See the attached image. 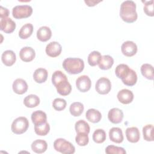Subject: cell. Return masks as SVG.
Returning <instances> with one entry per match:
<instances>
[{
    "label": "cell",
    "instance_id": "37",
    "mask_svg": "<svg viewBox=\"0 0 154 154\" xmlns=\"http://www.w3.org/2000/svg\"><path fill=\"white\" fill-rule=\"evenodd\" d=\"M105 153L107 154H125L126 152L123 147L109 145L106 147Z\"/></svg>",
    "mask_w": 154,
    "mask_h": 154
},
{
    "label": "cell",
    "instance_id": "10",
    "mask_svg": "<svg viewBox=\"0 0 154 154\" xmlns=\"http://www.w3.org/2000/svg\"><path fill=\"white\" fill-rule=\"evenodd\" d=\"M62 51L61 45L57 42H51L46 47V54L51 57H56L60 55Z\"/></svg>",
    "mask_w": 154,
    "mask_h": 154
},
{
    "label": "cell",
    "instance_id": "26",
    "mask_svg": "<svg viewBox=\"0 0 154 154\" xmlns=\"http://www.w3.org/2000/svg\"><path fill=\"white\" fill-rule=\"evenodd\" d=\"M33 32V26L30 23L23 25L19 32V36L21 39H26L29 37Z\"/></svg>",
    "mask_w": 154,
    "mask_h": 154
},
{
    "label": "cell",
    "instance_id": "21",
    "mask_svg": "<svg viewBox=\"0 0 154 154\" xmlns=\"http://www.w3.org/2000/svg\"><path fill=\"white\" fill-rule=\"evenodd\" d=\"M32 150L36 153H44L48 148V144L46 141L43 140H36L31 144Z\"/></svg>",
    "mask_w": 154,
    "mask_h": 154
},
{
    "label": "cell",
    "instance_id": "40",
    "mask_svg": "<svg viewBox=\"0 0 154 154\" xmlns=\"http://www.w3.org/2000/svg\"><path fill=\"white\" fill-rule=\"evenodd\" d=\"M9 15V10L2 6L0 7V19H4L8 17Z\"/></svg>",
    "mask_w": 154,
    "mask_h": 154
},
{
    "label": "cell",
    "instance_id": "11",
    "mask_svg": "<svg viewBox=\"0 0 154 154\" xmlns=\"http://www.w3.org/2000/svg\"><path fill=\"white\" fill-rule=\"evenodd\" d=\"M16 25V23L9 17L1 19L0 20V29L1 31L7 34H10L13 32Z\"/></svg>",
    "mask_w": 154,
    "mask_h": 154
},
{
    "label": "cell",
    "instance_id": "12",
    "mask_svg": "<svg viewBox=\"0 0 154 154\" xmlns=\"http://www.w3.org/2000/svg\"><path fill=\"white\" fill-rule=\"evenodd\" d=\"M108 118L114 124L120 123L123 119V112L122 110L118 108H113L109 111Z\"/></svg>",
    "mask_w": 154,
    "mask_h": 154
},
{
    "label": "cell",
    "instance_id": "8",
    "mask_svg": "<svg viewBox=\"0 0 154 154\" xmlns=\"http://www.w3.org/2000/svg\"><path fill=\"white\" fill-rule=\"evenodd\" d=\"M76 85L79 91L85 93L90 89L91 86V81L88 76L82 75L76 79Z\"/></svg>",
    "mask_w": 154,
    "mask_h": 154
},
{
    "label": "cell",
    "instance_id": "28",
    "mask_svg": "<svg viewBox=\"0 0 154 154\" xmlns=\"http://www.w3.org/2000/svg\"><path fill=\"white\" fill-rule=\"evenodd\" d=\"M140 70L142 75L144 78L150 80L153 79V67L151 64L147 63L143 64L141 66Z\"/></svg>",
    "mask_w": 154,
    "mask_h": 154
},
{
    "label": "cell",
    "instance_id": "13",
    "mask_svg": "<svg viewBox=\"0 0 154 154\" xmlns=\"http://www.w3.org/2000/svg\"><path fill=\"white\" fill-rule=\"evenodd\" d=\"M20 59L24 62H30L32 61L35 56V52L33 48L29 46L23 47L19 52Z\"/></svg>",
    "mask_w": 154,
    "mask_h": 154
},
{
    "label": "cell",
    "instance_id": "15",
    "mask_svg": "<svg viewBox=\"0 0 154 154\" xmlns=\"http://www.w3.org/2000/svg\"><path fill=\"white\" fill-rule=\"evenodd\" d=\"M117 97L119 101L122 103L129 104L134 99V94L128 89H122L119 91Z\"/></svg>",
    "mask_w": 154,
    "mask_h": 154
},
{
    "label": "cell",
    "instance_id": "30",
    "mask_svg": "<svg viewBox=\"0 0 154 154\" xmlns=\"http://www.w3.org/2000/svg\"><path fill=\"white\" fill-rule=\"evenodd\" d=\"M75 129L76 133H85L88 134L90 128L87 122L84 120H79L75 123Z\"/></svg>",
    "mask_w": 154,
    "mask_h": 154
},
{
    "label": "cell",
    "instance_id": "14",
    "mask_svg": "<svg viewBox=\"0 0 154 154\" xmlns=\"http://www.w3.org/2000/svg\"><path fill=\"white\" fill-rule=\"evenodd\" d=\"M12 88L15 93L17 94H23L26 92L28 86L24 79L17 78L13 82Z\"/></svg>",
    "mask_w": 154,
    "mask_h": 154
},
{
    "label": "cell",
    "instance_id": "7",
    "mask_svg": "<svg viewBox=\"0 0 154 154\" xmlns=\"http://www.w3.org/2000/svg\"><path fill=\"white\" fill-rule=\"evenodd\" d=\"M95 89L100 94H106L109 93L111 89L110 80L106 77L99 78L96 83Z\"/></svg>",
    "mask_w": 154,
    "mask_h": 154
},
{
    "label": "cell",
    "instance_id": "1",
    "mask_svg": "<svg viewBox=\"0 0 154 154\" xmlns=\"http://www.w3.org/2000/svg\"><path fill=\"white\" fill-rule=\"evenodd\" d=\"M52 82L57 92L62 96L69 95L72 91V86L66 75L60 70L55 71L52 75Z\"/></svg>",
    "mask_w": 154,
    "mask_h": 154
},
{
    "label": "cell",
    "instance_id": "23",
    "mask_svg": "<svg viewBox=\"0 0 154 154\" xmlns=\"http://www.w3.org/2000/svg\"><path fill=\"white\" fill-rule=\"evenodd\" d=\"M85 117L89 122L96 123L101 120L102 114L99 111L94 108H90L87 111Z\"/></svg>",
    "mask_w": 154,
    "mask_h": 154
},
{
    "label": "cell",
    "instance_id": "9",
    "mask_svg": "<svg viewBox=\"0 0 154 154\" xmlns=\"http://www.w3.org/2000/svg\"><path fill=\"white\" fill-rule=\"evenodd\" d=\"M137 46L132 41H126L121 46V51L123 54L126 57H132L137 52Z\"/></svg>",
    "mask_w": 154,
    "mask_h": 154
},
{
    "label": "cell",
    "instance_id": "24",
    "mask_svg": "<svg viewBox=\"0 0 154 154\" xmlns=\"http://www.w3.org/2000/svg\"><path fill=\"white\" fill-rule=\"evenodd\" d=\"M114 64L113 58L109 55H105L102 56L99 63V67L102 70H108L111 68Z\"/></svg>",
    "mask_w": 154,
    "mask_h": 154
},
{
    "label": "cell",
    "instance_id": "22",
    "mask_svg": "<svg viewBox=\"0 0 154 154\" xmlns=\"http://www.w3.org/2000/svg\"><path fill=\"white\" fill-rule=\"evenodd\" d=\"M48 72L46 69L44 68L37 69L33 73L34 80L39 84L45 82L48 78Z\"/></svg>",
    "mask_w": 154,
    "mask_h": 154
},
{
    "label": "cell",
    "instance_id": "25",
    "mask_svg": "<svg viewBox=\"0 0 154 154\" xmlns=\"http://www.w3.org/2000/svg\"><path fill=\"white\" fill-rule=\"evenodd\" d=\"M130 70L131 69L127 64H120L116 67L115 73L118 78L122 80L128 76Z\"/></svg>",
    "mask_w": 154,
    "mask_h": 154
},
{
    "label": "cell",
    "instance_id": "18",
    "mask_svg": "<svg viewBox=\"0 0 154 154\" xmlns=\"http://www.w3.org/2000/svg\"><path fill=\"white\" fill-rule=\"evenodd\" d=\"M1 60L3 64L6 66H11L16 62V54L13 51L7 50L2 53L1 56Z\"/></svg>",
    "mask_w": 154,
    "mask_h": 154
},
{
    "label": "cell",
    "instance_id": "33",
    "mask_svg": "<svg viewBox=\"0 0 154 154\" xmlns=\"http://www.w3.org/2000/svg\"><path fill=\"white\" fill-rule=\"evenodd\" d=\"M92 137L93 141L95 143L97 144H101L105 141L106 136L104 130L102 129H97L94 131Z\"/></svg>",
    "mask_w": 154,
    "mask_h": 154
},
{
    "label": "cell",
    "instance_id": "19",
    "mask_svg": "<svg viewBox=\"0 0 154 154\" xmlns=\"http://www.w3.org/2000/svg\"><path fill=\"white\" fill-rule=\"evenodd\" d=\"M52 36V31L48 26H43L37 31V37L41 42H47Z\"/></svg>",
    "mask_w": 154,
    "mask_h": 154
},
{
    "label": "cell",
    "instance_id": "34",
    "mask_svg": "<svg viewBox=\"0 0 154 154\" xmlns=\"http://www.w3.org/2000/svg\"><path fill=\"white\" fill-rule=\"evenodd\" d=\"M101 57L102 55L99 52L94 51L88 56V63L91 66H95L99 63Z\"/></svg>",
    "mask_w": 154,
    "mask_h": 154
},
{
    "label": "cell",
    "instance_id": "31",
    "mask_svg": "<svg viewBox=\"0 0 154 154\" xmlns=\"http://www.w3.org/2000/svg\"><path fill=\"white\" fill-rule=\"evenodd\" d=\"M123 83L128 86L134 85L137 81V75L136 72L132 69H131L128 76L122 80Z\"/></svg>",
    "mask_w": 154,
    "mask_h": 154
},
{
    "label": "cell",
    "instance_id": "38",
    "mask_svg": "<svg viewBox=\"0 0 154 154\" xmlns=\"http://www.w3.org/2000/svg\"><path fill=\"white\" fill-rule=\"evenodd\" d=\"M67 102L65 99L62 98H56L52 102V106L57 111H62L66 107Z\"/></svg>",
    "mask_w": 154,
    "mask_h": 154
},
{
    "label": "cell",
    "instance_id": "36",
    "mask_svg": "<svg viewBox=\"0 0 154 154\" xmlns=\"http://www.w3.org/2000/svg\"><path fill=\"white\" fill-rule=\"evenodd\" d=\"M75 141L80 146H85L89 141L88 134L85 133H77L75 137Z\"/></svg>",
    "mask_w": 154,
    "mask_h": 154
},
{
    "label": "cell",
    "instance_id": "35",
    "mask_svg": "<svg viewBox=\"0 0 154 154\" xmlns=\"http://www.w3.org/2000/svg\"><path fill=\"white\" fill-rule=\"evenodd\" d=\"M153 126L152 125H146L143 128V134L144 139L147 141H153Z\"/></svg>",
    "mask_w": 154,
    "mask_h": 154
},
{
    "label": "cell",
    "instance_id": "3",
    "mask_svg": "<svg viewBox=\"0 0 154 154\" xmlns=\"http://www.w3.org/2000/svg\"><path fill=\"white\" fill-rule=\"evenodd\" d=\"M64 69L69 74L80 73L84 69V61L79 58H67L63 62Z\"/></svg>",
    "mask_w": 154,
    "mask_h": 154
},
{
    "label": "cell",
    "instance_id": "41",
    "mask_svg": "<svg viewBox=\"0 0 154 154\" xmlns=\"http://www.w3.org/2000/svg\"><path fill=\"white\" fill-rule=\"evenodd\" d=\"M102 1H95V0H91V1H84L85 3L88 5V7H93L96 5L97 4L100 2Z\"/></svg>",
    "mask_w": 154,
    "mask_h": 154
},
{
    "label": "cell",
    "instance_id": "32",
    "mask_svg": "<svg viewBox=\"0 0 154 154\" xmlns=\"http://www.w3.org/2000/svg\"><path fill=\"white\" fill-rule=\"evenodd\" d=\"M49 131L50 126L47 122L39 125H34V131L38 135L45 136L49 132Z\"/></svg>",
    "mask_w": 154,
    "mask_h": 154
},
{
    "label": "cell",
    "instance_id": "39",
    "mask_svg": "<svg viewBox=\"0 0 154 154\" xmlns=\"http://www.w3.org/2000/svg\"><path fill=\"white\" fill-rule=\"evenodd\" d=\"M144 12L149 16H153V1H144Z\"/></svg>",
    "mask_w": 154,
    "mask_h": 154
},
{
    "label": "cell",
    "instance_id": "17",
    "mask_svg": "<svg viewBox=\"0 0 154 154\" xmlns=\"http://www.w3.org/2000/svg\"><path fill=\"white\" fill-rule=\"evenodd\" d=\"M109 137L111 141L118 144L122 143L124 139L122 131L118 127L112 128L109 130Z\"/></svg>",
    "mask_w": 154,
    "mask_h": 154
},
{
    "label": "cell",
    "instance_id": "4",
    "mask_svg": "<svg viewBox=\"0 0 154 154\" xmlns=\"http://www.w3.org/2000/svg\"><path fill=\"white\" fill-rule=\"evenodd\" d=\"M55 150L64 154L74 153L75 152V146L69 141L64 138H58L54 142Z\"/></svg>",
    "mask_w": 154,
    "mask_h": 154
},
{
    "label": "cell",
    "instance_id": "29",
    "mask_svg": "<svg viewBox=\"0 0 154 154\" xmlns=\"http://www.w3.org/2000/svg\"><path fill=\"white\" fill-rule=\"evenodd\" d=\"M84 109V107L82 103L79 102H75L70 105L69 107V111L73 116L78 117L81 115Z\"/></svg>",
    "mask_w": 154,
    "mask_h": 154
},
{
    "label": "cell",
    "instance_id": "6",
    "mask_svg": "<svg viewBox=\"0 0 154 154\" xmlns=\"http://www.w3.org/2000/svg\"><path fill=\"white\" fill-rule=\"evenodd\" d=\"M32 13V8L28 5H16L13 8L12 15L17 19L27 18Z\"/></svg>",
    "mask_w": 154,
    "mask_h": 154
},
{
    "label": "cell",
    "instance_id": "27",
    "mask_svg": "<svg viewBox=\"0 0 154 154\" xmlns=\"http://www.w3.org/2000/svg\"><path fill=\"white\" fill-rule=\"evenodd\" d=\"M40 103V99L35 94H29L26 96L23 100V104L28 108H34Z\"/></svg>",
    "mask_w": 154,
    "mask_h": 154
},
{
    "label": "cell",
    "instance_id": "5",
    "mask_svg": "<svg viewBox=\"0 0 154 154\" xmlns=\"http://www.w3.org/2000/svg\"><path fill=\"white\" fill-rule=\"evenodd\" d=\"M29 127V122L25 117H19L14 119L11 126V131L15 134L25 132Z\"/></svg>",
    "mask_w": 154,
    "mask_h": 154
},
{
    "label": "cell",
    "instance_id": "20",
    "mask_svg": "<svg viewBox=\"0 0 154 154\" xmlns=\"http://www.w3.org/2000/svg\"><path fill=\"white\" fill-rule=\"evenodd\" d=\"M31 117L34 125H39L47 122L46 114L41 110L34 111L32 113Z\"/></svg>",
    "mask_w": 154,
    "mask_h": 154
},
{
    "label": "cell",
    "instance_id": "2",
    "mask_svg": "<svg viewBox=\"0 0 154 154\" xmlns=\"http://www.w3.org/2000/svg\"><path fill=\"white\" fill-rule=\"evenodd\" d=\"M120 16L126 23H133L137 19L138 15L136 11V4L133 1H125L120 9Z\"/></svg>",
    "mask_w": 154,
    "mask_h": 154
},
{
    "label": "cell",
    "instance_id": "16",
    "mask_svg": "<svg viewBox=\"0 0 154 154\" xmlns=\"http://www.w3.org/2000/svg\"><path fill=\"white\" fill-rule=\"evenodd\" d=\"M126 137L128 141L130 143H137L140 138V133L137 127L128 128L126 130Z\"/></svg>",
    "mask_w": 154,
    "mask_h": 154
}]
</instances>
